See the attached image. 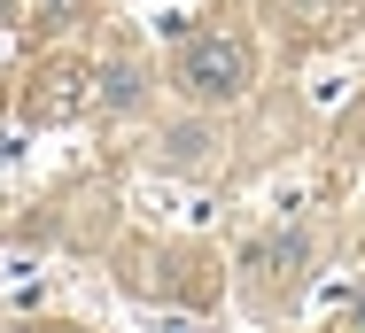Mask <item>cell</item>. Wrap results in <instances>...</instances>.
Here are the masks:
<instances>
[{
  "label": "cell",
  "mask_w": 365,
  "mask_h": 333,
  "mask_svg": "<svg viewBox=\"0 0 365 333\" xmlns=\"http://www.w3.org/2000/svg\"><path fill=\"white\" fill-rule=\"evenodd\" d=\"M249 78H257V55H249L241 31H195L179 47V85L202 93V101H233Z\"/></svg>",
  "instance_id": "cell-1"
},
{
  "label": "cell",
  "mask_w": 365,
  "mask_h": 333,
  "mask_svg": "<svg viewBox=\"0 0 365 333\" xmlns=\"http://www.w3.org/2000/svg\"><path fill=\"white\" fill-rule=\"evenodd\" d=\"M24 109H31L39 125H63V117H78V109H86V70H78V63H47L39 78H31Z\"/></svg>",
  "instance_id": "cell-2"
},
{
  "label": "cell",
  "mask_w": 365,
  "mask_h": 333,
  "mask_svg": "<svg viewBox=\"0 0 365 333\" xmlns=\"http://www.w3.org/2000/svg\"><path fill=\"white\" fill-rule=\"evenodd\" d=\"M249 271H295L303 264V233H280V240H257L249 256H241Z\"/></svg>",
  "instance_id": "cell-3"
},
{
  "label": "cell",
  "mask_w": 365,
  "mask_h": 333,
  "mask_svg": "<svg viewBox=\"0 0 365 333\" xmlns=\"http://www.w3.org/2000/svg\"><path fill=\"white\" fill-rule=\"evenodd\" d=\"M93 85H101V93H93L101 109H133V101H140V85H133V70H101Z\"/></svg>",
  "instance_id": "cell-4"
},
{
  "label": "cell",
  "mask_w": 365,
  "mask_h": 333,
  "mask_svg": "<svg viewBox=\"0 0 365 333\" xmlns=\"http://www.w3.org/2000/svg\"><path fill=\"white\" fill-rule=\"evenodd\" d=\"M86 0H39V23H78Z\"/></svg>",
  "instance_id": "cell-5"
},
{
  "label": "cell",
  "mask_w": 365,
  "mask_h": 333,
  "mask_svg": "<svg viewBox=\"0 0 365 333\" xmlns=\"http://www.w3.org/2000/svg\"><path fill=\"white\" fill-rule=\"evenodd\" d=\"M358 326H365V302H358Z\"/></svg>",
  "instance_id": "cell-6"
}]
</instances>
